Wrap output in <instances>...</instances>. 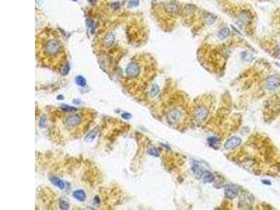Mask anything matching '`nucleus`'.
Segmentation results:
<instances>
[{
    "mask_svg": "<svg viewBox=\"0 0 280 210\" xmlns=\"http://www.w3.org/2000/svg\"><path fill=\"white\" fill-rule=\"evenodd\" d=\"M168 123L174 128H181L188 120V109L184 101L177 99L168 107L167 111Z\"/></svg>",
    "mask_w": 280,
    "mask_h": 210,
    "instance_id": "nucleus-3",
    "label": "nucleus"
},
{
    "mask_svg": "<svg viewBox=\"0 0 280 210\" xmlns=\"http://www.w3.org/2000/svg\"><path fill=\"white\" fill-rule=\"evenodd\" d=\"M280 84V78L277 76H270L266 81V86L268 89L270 90H275L279 87Z\"/></svg>",
    "mask_w": 280,
    "mask_h": 210,
    "instance_id": "nucleus-7",
    "label": "nucleus"
},
{
    "mask_svg": "<svg viewBox=\"0 0 280 210\" xmlns=\"http://www.w3.org/2000/svg\"><path fill=\"white\" fill-rule=\"evenodd\" d=\"M76 82L78 85L81 86H85L86 85V79L81 76H78L76 78Z\"/></svg>",
    "mask_w": 280,
    "mask_h": 210,
    "instance_id": "nucleus-17",
    "label": "nucleus"
},
{
    "mask_svg": "<svg viewBox=\"0 0 280 210\" xmlns=\"http://www.w3.org/2000/svg\"><path fill=\"white\" fill-rule=\"evenodd\" d=\"M192 169H193V173H194V175L196 176L197 178H200L202 177V175L203 172L202 171V169L199 167V166L197 165H194L192 167Z\"/></svg>",
    "mask_w": 280,
    "mask_h": 210,
    "instance_id": "nucleus-14",
    "label": "nucleus"
},
{
    "mask_svg": "<svg viewBox=\"0 0 280 210\" xmlns=\"http://www.w3.org/2000/svg\"><path fill=\"white\" fill-rule=\"evenodd\" d=\"M153 62L145 55L134 57L125 69L124 78L130 88L143 87L153 74Z\"/></svg>",
    "mask_w": 280,
    "mask_h": 210,
    "instance_id": "nucleus-2",
    "label": "nucleus"
},
{
    "mask_svg": "<svg viewBox=\"0 0 280 210\" xmlns=\"http://www.w3.org/2000/svg\"><path fill=\"white\" fill-rule=\"evenodd\" d=\"M241 139L238 137H233L228 139L225 144V148L226 149H232L238 147L241 144Z\"/></svg>",
    "mask_w": 280,
    "mask_h": 210,
    "instance_id": "nucleus-9",
    "label": "nucleus"
},
{
    "mask_svg": "<svg viewBox=\"0 0 280 210\" xmlns=\"http://www.w3.org/2000/svg\"><path fill=\"white\" fill-rule=\"evenodd\" d=\"M81 117L78 114H74L69 116L65 120V124L68 128H75L81 125Z\"/></svg>",
    "mask_w": 280,
    "mask_h": 210,
    "instance_id": "nucleus-6",
    "label": "nucleus"
},
{
    "mask_svg": "<svg viewBox=\"0 0 280 210\" xmlns=\"http://www.w3.org/2000/svg\"><path fill=\"white\" fill-rule=\"evenodd\" d=\"M73 195L76 200H78V201L83 202L86 200V195L84 190H75V191L73 193Z\"/></svg>",
    "mask_w": 280,
    "mask_h": 210,
    "instance_id": "nucleus-11",
    "label": "nucleus"
},
{
    "mask_svg": "<svg viewBox=\"0 0 280 210\" xmlns=\"http://www.w3.org/2000/svg\"><path fill=\"white\" fill-rule=\"evenodd\" d=\"M164 10L169 15H175L179 12L180 5L177 1H171L169 2L165 3L163 5Z\"/></svg>",
    "mask_w": 280,
    "mask_h": 210,
    "instance_id": "nucleus-5",
    "label": "nucleus"
},
{
    "mask_svg": "<svg viewBox=\"0 0 280 210\" xmlns=\"http://www.w3.org/2000/svg\"><path fill=\"white\" fill-rule=\"evenodd\" d=\"M202 178V181L204 183H212L214 180V175L209 171L203 172Z\"/></svg>",
    "mask_w": 280,
    "mask_h": 210,
    "instance_id": "nucleus-10",
    "label": "nucleus"
},
{
    "mask_svg": "<svg viewBox=\"0 0 280 210\" xmlns=\"http://www.w3.org/2000/svg\"><path fill=\"white\" fill-rule=\"evenodd\" d=\"M36 55L40 63L63 74L69 72L67 50L60 34L51 28H46L36 34Z\"/></svg>",
    "mask_w": 280,
    "mask_h": 210,
    "instance_id": "nucleus-1",
    "label": "nucleus"
},
{
    "mask_svg": "<svg viewBox=\"0 0 280 210\" xmlns=\"http://www.w3.org/2000/svg\"><path fill=\"white\" fill-rule=\"evenodd\" d=\"M158 92H159V88H158V86H157V84H153L151 90V95L152 96H156L158 93Z\"/></svg>",
    "mask_w": 280,
    "mask_h": 210,
    "instance_id": "nucleus-19",
    "label": "nucleus"
},
{
    "mask_svg": "<svg viewBox=\"0 0 280 210\" xmlns=\"http://www.w3.org/2000/svg\"><path fill=\"white\" fill-rule=\"evenodd\" d=\"M149 153L152 155H154V156H157L158 155V153H157V151L155 149H151L149 151Z\"/></svg>",
    "mask_w": 280,
    "mask_h": 210,
    "instance_id": "nucleus-21",
    "label": "nucleus"
},
{
    "mask_svg": "<svg viewBox=\"0 0 280 210\" xmlns=\"http://www.w3.org/2000/svg\"><path fill=\"white\" fill-rule=\"evenodd\" d=\"M74 1H76V0H74Z\"/></svg>",
    "mask_w": 280,
    "mask_h": 210,
    "instance_id": "nucleus-25",
    "label": "nucleus"
},
{
    "mask_svg": "<svg viewBox=\"0 0 280 210\" xmlns=\"http://www.w3.org/2000/svg\"><path fill=\"white\" fill-rule=\"evenodd\" d=\"M51 180L54 185L58 187L60 189H64V188H65V184H64V182H62L61 179H58V178L53 177Z\"/></svg>",
    "mask_w": 280,
    "mask_h": 210,
    "instance_id": "nucleus-13",
    "label": "nucleus"
},
{
    "mask_svg": "<svg viewBox=\"0 0 280 210\" xmlns=\"http://www.w3.org/2000/svg\"><path fill=\"white\" fill-rule=\"evenodd\" d=\"M230 30L228 28H222L218 33V37L220 39H225L229 36Z\"/></svg>",
    "mask_w": 280,
    "mask_h": 210,
    "instance_id": "nucleus-12",
    "label": "nucleus"
},
{
    "mask_svg": "<svg viewBox=\"0 0 280 210\" xmlns=\"http://www.w3.org/2000/svg\"><path fill=\"white\" fill-rule=\"evenodd\" d=\"M225 195L229 199H233L237 196L239 188L235 185H227L225 187Z\"/></svg>",
    "mask_w": 280,
    "mask_h": 210,
    "instance_id": "nucleus-8",
    "label": "nucleus"
},
{
    "mask_svg": "<svg viewBox=\"0 0 280 210\" xmlns=\"http://www.w3.org/2000/svg\"><path fill=\"white\" fill-rule=\"evenodd\" d=\"M96 134H97V132H95V130L92 131V132L90 133L88 135L87 137H86V140H87V141L92 140V139H93L95 137Z\"/></svg>",
    "mask_w": 280,
    "mask_h": 210,
    "instance_id": "nucleus-20",
    "label": "nucleus"
},
{
    "mask_svg": "<svg viewBox=\"0 0 280 210\" xmlns=\"http://www.w3.org/2000/svg\"><path fill=\"white\" fill-rule=\"evenodd\" d=\"M263 183L265 184H267V185H270L271 184V183H270V182H269V181H263Z\"/></svg>",
    "mask_w": 280,
    "mask_h": 210,
    "instance_id": "nucleus-23",
    "label": "nucleus"
},
{
    "mask_svg": "<svg viewBox=\"0 0 280 210\" xmlns=\"http://www.w3.org/2000/svg\"><path fill=\"white\" fill-rule=\"evenodd\" d=\"M209 109L208 106L204 103H200L195 107L193 111V117L195 121L198 123H202L207 118Z\"/></svg>",
    "mask_w": 280,
    "mask_h": 210,
    "instance_id": "nucleus-4",
    "label": "nucleus"
},
{
    "mask_svg": "<svg viewBox=\"0 0 280 210\" xmlns=\"http://www.w3.org/2000/svg\"><path fill=\"white\" fill-rule=\"evenodd\" d=\"M216 18H216L215 16L213 15V14H207V16H205V21L207 24H209V25H212V24H213L214 22H215Z\"/></svg>",
    "mask_w": 280,
    "mask_h": 210,
    "instance_id": "nucleus-15",
    "label": "nucleus"
},
{
    "mask_svg": "<svg viewBox=\"0 0 280 210\" xmlns=\"http://www.w3.org/2000/svg\"><path fill=\"white\" fill-rule=\"evenodd\" d=\"M130 116H131L129 114V113H124V114H123V117H124V118H126V119H128Z\"/></svg>",
    "mask_w": 280,
    "mask_h": 210,
    "instance_id": "nucleus-22",
    "label": "nucleus"
},
{
    "mask_svg": "<svg viewBox=\"0 0 280 210\" xmlns=\"http://www.w3.org/2000/svg\"><path fill=\"white\" fill-rule=\"evenodd\" d=\"M60 208L62 209H69V203H67V201L63 199L60 200Z\"/></svg>",
    "mask_w": 280,
    "mask_h": 210,
    "instance_id": "nucleus-18",
    "label": "nucleus"
},
{
    "mask_svg": "<svg viewBox=\"0 0 280 210\" xmlns=\"http://www.w3.org/2000/svg\"><path fill=\"white\" fill-rule=\"evenodd\" d=\"M208 143H209V145L211 146L212 147H214V148H216V147L218 146L219 144V140L218 139H217L216 137H209L208 139Z\"/></svg>",
    "mask_w": 280,
    "mask_h": 210,
    "instance_id": "nucleus-16",
    "label": "nucleus"
},
{
    "mask_svg": "<svg viewBox=\"0 0 280 210\" xmlns=\"http://www.w3.org/2000/svg\"><path fill=\"white\" fill-rule=\"evenodd\" d=\"M279 51H280V45H279Z\"/></svg>",
    "mask_w": 280,
    "mask_h": 210,
    "instance_id": "nucleus-24",
    "label": "nucleus"
}]
</instances>
